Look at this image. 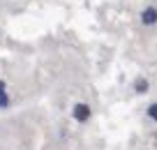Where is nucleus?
<instances>
[{"instance_id":"obj_6","label":"nucleus","mask_w":157,"mask_h":150,"mask_svg":"<svg viewBox=\"0 0 157 150\" xmlns=\"http://www.w3.org/2000/svg\"><path fill=\"white\" fill-rule=\"evenodd\" d=\"M0 92H7V83L2 81V79H0Z\"/></svg>"},{"instance_id":"obj_5","label":"nucleus","mask_w":157,"mask_h":150,"mask_svg":"<svg viewBox=\"0 0 157 150\" xmlns=\"http://www.w3.org/2000/svg\"><path fill=\"white\" fill-rule=\"evenodd\" d=\"M10 104H12L10 92H0V109H10Z\"/></svg>"},{"instance_id":"obj_3","label":"nucleus","mask_w":157,"mask_h":150,"mask_svg":"<svg viewBox=\"0 0 157 150\" xmlns=\"http://www.w3.org/2000/svg\"><path fill=\"white\" fill-rule=\"evenodd\" d=\"M134 92L136 95H148L150 92V81L146 76H136L134 79Z\"/></svg>"},{"instance_id":"obj_4","label":"nucleus","mask_w":157,"mask_h":150,"mask_svg":"<svg viewBox=\"0 0 157 150\" xmlns=\"http://www.w3.org/2000/svg\"><path fill=\"white\" fill-rule=\"evenodd\" d=\"M146 116L150 118V120H155V122H157V102L148 104V109H146Z\"/></svg>"},{"instance_id":"obj_1","label":"nucleus","mask_w":157,"mask_h":150,"mask_svg":"<svg viewBox=\"0 0 157 150\" xmlns=\"http://www.w3.org/2000/svg\"><path fill=\"white\" fill-rule=\"evenodd\" d=\"M139 23L143 28H155L157 25V5H146L139 12Z\"/></svg>"},{"instance_id":"obj_2","label":"nucleus","mask_w":157,"mask_h":150,"mask_svg":"<svg viewBox=\"0 0 157 150\" xmlns=\"http://www.w3.org/2000/svg\"><path fill=\"white\" fill-rule=\"evenodd\" d=\"M72 118L76 122H81V125H86V122L93 118V109H90V104H86V102H76L72 106Z\"/></svg>"}]
</instances>
